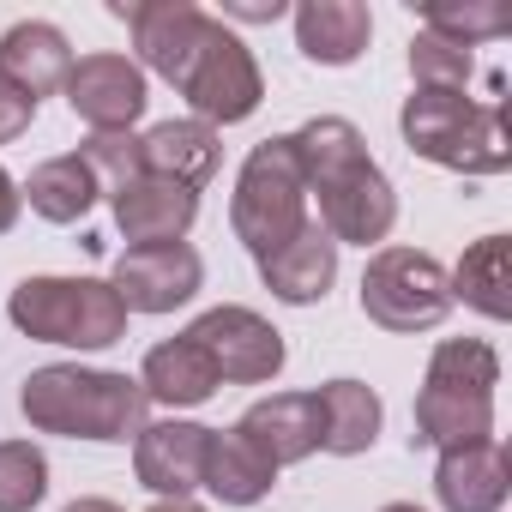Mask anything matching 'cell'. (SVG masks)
I'll list each match as a JSON object with an SVG mask.
<instances>
[{"instance_id": "cell-1", "label": "cell", "mask_w": 512, "mask_h": 512, "mask_svg": "<svg viewBox=\"0 0 512 512\" xmlns=\"http://www.w3.org/2000/svg\"><path fill=\"white\" fill-rule=\"evenodd\" d=\"M115 19L133 31L139 61L193 103V121L235 127L260 109L266 79L223 19L187 7V0H115Z\"/></svg>"}, {"instance_id": "cell-2", "label": "cell", "mask_w": 512, "mask_h": 512, "mask_svg": "<svg viewBox=\"0 0 512 512\" xmlns=\"http://www.w3.org/2000/svg\"><path fill=\"white\" fill-rule=\"evenodd\" d=\"M296 139V157H302V175H308V193H320V229L344 247H374L386 241V229L398 223V193L392 181L380 175V163L368 157V139L344 121V115H314L308 127L290 133Z\"/></svg>"}, {"instance_id": "cell-3", "label": "cell", "mask_w": 512, "mask_h": 512, "mask_svg": "<svg viewBox=\"0 0 512 512\" xmlns=\"http://www.w3.org/2000/svg\"><path fill=\"white\" fill-rule=\"evenodd\" d=\"M19 410L37 434H67V440H139L145 428V386L133 374H109V368H73V362H55V368H37L19 392Z\"/></svg>"}, {"instance_id": "cell-4", "label": "cell", "mask_w": 512, "mask_h": 512, "mask_svg": "<svg viewBox=\"0 0 512 512\" xmlns=\"http://www.w3.org/2000/svg\"><path fill=\"white\" fill-rule=\"evenodd\" d=\"M398 127H404V145L440 169H458V175L512 169V133H506L500 91L488 103H470L464 91H410Z\"/></svg>"}, {"instance_id": "cell-5", "label": "cell", "mask_w": 512, "mask_h": 512, "mask_svg": "<svg viewBox=\"0 0 512 512\" xmlns=\"http://www.w3.org/2000/svg\"><path fill=\"white\" fill-rule=\"evenodd\" d=\"M494 386L500 362L482 338H446L428 356L422 392H416V446H476L494 440Z\"/></svg>"}, {"instance_id": "cell-6", "label": "cell", "mask_w": 512, "mask_h": 512, "mask_svg": "<svg viewBox=\"0 0 512 512\" xmlns=\"http://www.w3.org/2000/svg\"><path fill=\"white\" fill-rule=\"evenodd\" d=\"M229 223H235V235L253 260H266L284 241H296V229L308 223V175H302V157H296L290 133L247 151V163L235 175Z\"/></svg>"}, {"instance_id": "cell-7", "label": "cell", "mask_w": 512, "mask_h": 512, "mask_svg": "<svg viewBox=\"0 0 512 512\" xmlns=\"http://www.w3.org/2000/svg\"><path fill=\"white\" fill-rule=\"evenodd\" d=\"M7 320L37 344L109 350L127 338V308L103 278H25L7 296Z\"/></svg>"}, {"instance_id": "cell-8", "label": "cell", "mask_w": 512, "mask_h": 512, "mask_svg": "<svg viewBox=\"0 0 512 512\" xmlns=\"http://www.w3.org/2000/svg\"><path fill=\"white\" fill-rule=\"evenodd\" d=\"M362 314L386 332H428L452 314V290L434 253L380 247L362 272Z\"/></svg>"}, {"instance_id": "cell-9", "label": "cell", "mask_w": 512, "mask_h": 512, "mask_svg": "<svg viewBox=\"0 0 512 512\" xmlns=\"http://www.w3.org/2000/svg\"><path fill=\"white\" fill-rule=\"evenodd\" d=\"M187 338L211 356L217 380L229 386H260V380H278L284 368V332L253 308H211L187 326Z\"/></svg>"}, {"instance_id": "cell-10", "label": "cell", "mask_w": 512, "mask_h": 512, "mask_svg": "<svg viewBox=\"0 0 512 512\" xmlns=\"http://www.w3.org/2000/svg\"><path fill=\"white\" fill-rule=\"evenodd\" d=\"M205 284V266L187 241H157V247H127L115 260L109 290L121 296L127 314H175L181 302H193Z\"/></svg>"}, {"instance_id": "cell-11", "label": "cell", "mask_w": 512, "mask_h": 512, "mask_svg": "<svg viewBox=\"0 0 512 512\" xmlns=\"http://www.w3.org/2000/svg\"><path fill=\"white\" fill-rule=\"evenodd\" d=\"M67 103L79 121H91V133H127L145 115V73L127 55H79L67 73Z\"/></svg>"}, {"instance_id": "cell-12", "label": "cell", "mask_w": 512, "mask_h": 512, "mask_svg": "<svg viewBox=\"0 0 512 512\" xmlns=\"http://www.w3.org/2000/svg\"><path fill=\"white\" fill-rule=\"evenodd\" d=\"M235 434L260 452L272 470L284 464H302L308 452H320V434H326V410H320V392H278V398H260Z\"/></svg>"}, {"instance_id": "cell-13", "label": "cell", "mask_w": 512, "mask_h": 512, "mask_svg": "<svg viewBox=\"0 0 512 512\" xmlns=\"http://www.w3.org/2000/svg\"><path fill=\"white\" fill-rule=\"evenodd\" d=\"M205 440H211V428H199V422H151V428H139V446H133L139 482L157 500H193V488L205 476Z\"/></svg>"}, {"instance_id": "cell-14", "label": "cell", "mask_w": 512, "mask_h": 512, "mask_svg": "<svg viewBox=\"0 0 512 512\" xmlns=\"http://www.w3.org/2000/svg\"><path fill=\"white\" fill-rule=\"evenodd\" d=\"M199 217V193L163 181V175H133L127 187H115V223L133 247H157V241H181Z\"/></svg>"}, {"instance_id": "cell-15", "label": "cell", "mask_w": 512, "mask_h": 512, "mask_svg": "<svg viewBox=\"0 0 512 512\" xmlns=\"http://www.w3.org/2000/svg\"><path fill=\"white\" fill-rule=\"evenodd\" d=\"M434 494L446 512H500L512 494V464L500 440H476V446H452L440 452L434 470Z\"/></svg>"}, {"instance_id": "cell-16", "label": "cell", "mask_w": 512, "mask_h": 512, "mask_svg": "<svg viewBox=\"0 0 512 512\" xmlns=\"http://www.w3.org/2000/svg\"><path fill=\"white\" fill-rule=\"evenodd\" d=\"M260 278H266V290H272L278 302H290V308L326 302V290H332V278H338V241L308 217V223L296 229V241H284L278 253H266V260H260Z\"/></svg>"}, {"instance_id": "cell-17", "label": "cell", "mask_w": 512, "mask_h": 512, "mask_svg": "<svg viewBox=\"0 0 512 512\" xmlns=\"http://www.w3.org/2000/svg\"><path fill=\"white\" fill-rule=\"evenodd\" d=\"M67 73H73V49H67V37L55 25L25 19V25H13L7 37H0V79H7L13 91H25L31 103L61 91Z\"/></svg>"}, {"instance_id": "cell-18", "label": "cell", "mask_w": 512, "mask_h": 512, "mask_svg": "<svg viewBox=\"0 0 512 512\" xmlns=\"http://www.w3.org/2000/svg\"><path fill=\"white\" fill-rule=\"evenodd\" d=\"M368 37H374V13L362 0H302L296 7V49L320 67L362 61Z\"/></svg>"}, {"instance_id": "cell-19", "label": "cell", "mask_w": 512, "mask_h": 512, "mask_svg": "<svg viewBox=\"0 0 512 512\" xmlns=\"http://www.w3.org/2000/svg\"><path fill=\"white\" fill-rule=\"evenodd\" d=\"M139 157H145V175H163V181L199 193L217 175L223 145H217V127H205V121H163L139 139Z\"/></svg>"}, {"instance_id": "cell-20", "label": "cell", "mask_w": 512, "mask_h": 512, "mask_svg": "<svg viewBox=\"0 0 512 512\" xmlns=\"http://www.w3.org/2000/svg\"><path fill=\"white\" fill-rule=\"evenodd\" d=\"M139 386H145V398L151 404H169V410H193V404H205L223 380H217V368H211V356L181 332V338H169V344H157L151 356H145V368H139Z\"/></svg>"}, {"instance_id": "cell-21", "label": "cell", "mask_w": 512, "mask_h": 512, "mask_svg": "<svg viewBox=\"0 0 512 512\" xmlns=\"http://www.w3.org/2000/svg\"><path fill=\"white\" fill-rule=\"evenodd\" d=\"M272 482H278V470L253 452L235 428H211V440H205V476H199V488H211L223 506H253V500H266L272 494Z\"/></svg>"}, {"instance_id": "cell-22", "label": "cell", "mask_w": 512, "mask_h": 512, "mask_svg": "<svg viewBox=\"0 0 512 512\" xmlns=\"http://www.w3.org/2000/svg\"><path fill=\"white\" fill-rule=\"evenodd\" d=\"M446 290H452V302H470L476 314L506 320L512 314V241L506 235H482L458 260V272L446 278Z\"/></svg>"}, {"instance_id": "cell-23", "label": "cell", "mask_w": 512, "mask_h": 512, "mask_svg": "<svg viewBox=\"0 0 512 512\" xmlns=\"http://www.w3.org/2000/svg\"><path fill=\"white\" fill-rule=\"evenodd\" d=\"M97 193H103V181H97L91 163L73 151V157H49V163H37L19 199H31V211L49 217V223H79V217L97 205Z\"/></svg>"}, {"instance_id": "cell-24", "label": "cell", "mask_w": 512, "mask_h": 512, "mask_svg": "<svg viewBox=\"0 0 512 512\" xmlns=\"http://www.w3.org/2000/svg\"><path fill=\"white\" fill-rule=\"evenodd\" d=\"M320 410H326L320 446L338 452V458L368 452L374 434H380V416H386V410H380V392L362 386V380H332V386H320Z\"/></svg>"}, {"instance_id": "cell-25", "label": "cell", "mask_w": 512, "mask_h": 512, "mask_svg": "<svg viewBox=\"0 0 512 512\" xmlns=\"http://www.w3.org/2000/svg\"><path fill=\"white\" fill-rule=\"evenodd\" d=\"M422 31L470 49L482 37H506L512 31V7L506 0H464V7H422Z\"/></svg>"}, {"instance_id": "cell-26", "label": "cell", "mask_w": 512, "mask_h": 512, "mask_svg": "<svg viewBox=\"0 0 512 512\" xmlns=\"http://www.w3.org/2000/svg\"><path fill=\"white\" fill-rule=\"evenodd\" d=\"M49 494V458L31 440H0V512H31Z\"/></svg>"}, {"instance_id": "cell-27", "label": "cell", "mask_w": 512, "mask_h": 512, "mask_svg": "<svg viewBox=\"0 0 512 512\" xmlns=\"http://www.w3.org/2000/svg\"><path fill=\"white\" fill-rule=\"evenodd\" d=\"M410 79H416V91H464V79H470V49H458V43L422 31V37L410 43Z\"/></svg>"}, {"instance_id": "cell-28", "label": "cell", "mask_w": 512, "mask_h": 512, "mask_svg": "<svg viewBox=\"0 0 512 512\" xmlns=\"http://www.w3.org/2000/svg\"><path fill=\"white\" fill-rule=\"evenodd\" d=\"M79 157L91 163L97 181H109V193L127 187L133 175H145V157H139V139H133V133H91Z\"/></svg>"}, {"instance_id": "cell-29", "label": "cell", "mask_w": 512, "mask_h": 512, "mask_svg": "<svg viewBox=\"0 0 512 512\" xmlns=\"http://www.w3.org/2000/svg\"><path fill=\"white\" fill-rule=\"evenodd\" d=\"M31 121H37V103H31L25 91H13L7 79H0V145H13Z\"/></svg>"}, {"instance_id": "cell-30", "label": "cell", "mask_w": 512, "mask_h": 512, "mask_svg": "<svg viewBox=\"0 0 512 512\" xmlns=\"http://www.w3.org/2000/svg\"><path fill=\"white\" fill-rule=\"evenodd\" d=\"M223 13H229V19H253V25H272V19L284 13V0H229Z\"/></svg>"}, {"instance_id": "cell-31", "label": "cell", "mask_w": 512, "mask_h": 512, "mask_svg": "<svg viewBox=\"0 0 512 512\" xmlns=\"http://www.w3.org/2000/svg\"><path fill=\"white\" fill-rule=\"evenodd\" d=\"M19 205H25V199H19V181H13L7 169H0V235H7V229L19 223Z\"/></svg>"}, {"instance_id": "cell-32", "label": "cell", "mask_w": 512, "mask_h": 512, "mask_svg": "<svg viewBox=\"0 0 512 512\" xmlns=\"http://www.w3.org/2000/svg\"><path fill=\"white\" fill-rule=\"evenodd\" d=\"M67 512H121V506H115V500H97V494H91V500H73Z\"/></svg>"}, {"instance_id": "cell-33", "label": "cell", "mask_w": 512, "mask_h": 512, "mask_svg": "<svg viewBox=\"0 0 512 512\" xmlns=\"http://www.w3.org/2000/svg\"><path fill=\"white\" fill-rule=\"evenodd\" d=\"M151 512H205V506H199V500H157Z\"/></svg>"}, {"instance_id": "cell-34", "label": "cell", "mask_w": 512, "mask_h": 512, "mask_svg": "<svg viewBox=\"0 0 512 512\" xmlns=\"http://www.w3.org/2000/svg\"><path fill=\"white\" fill-rule=\"evenodd\" d=\"M380 512H422V506H410V500H392V506H380Z\"/></svg>"}]
</instances>
